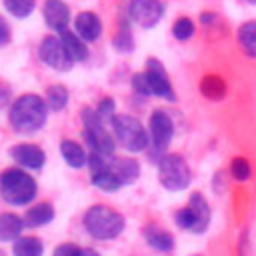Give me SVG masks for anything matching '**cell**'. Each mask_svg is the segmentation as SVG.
I'll use <instances>...</instances> for the list:
<instances>
[{
	"instance_id": "cell-1",
	"label": "cell",
	"mask_w": 256,
	"mask_h": 256,
	"mask_svg": "<svg viewBox=\"0 0 256 256\" xmlns=\"http://www.w3.org/2000/svg\"><path fill=\"white\" fill-rule=\"evenodd\" d=\"M48 110L50 108L42 96L26 92V94H20L12 102L8 110V122L12 130L20 134H32V132H38L46 124Z\"/></svg>"
},
{
	"instance_id": "cell-2",
	"label": "cell",
	"mask_w": 256,
	"mask_h": 256,
	"mask_svg": "<svg viewBox=\"0 0 256 256\" xmlns=\"http://www.w3.org/2000/svg\"><path fill=\"white\" fill-rule=\"evenodd\" d=\"M124 226V216L106 204H94L84 212V228L96 240H114L122 234Z\"/></svg>"
},
{
	"instance_id": "cell-3",
	"label": "cell",
	"mask_w": 256,
	"mask_h": 256,
	"mask_svg": "<svg viewBox=\"0 0 256 256\" xmlns=\"http://www.w3.org/2000/svg\"><path fill=\"white\" fill-rule=\"evenodd\" d=\"M38 194V184L24 168H8L0 174V196L10 206H26Z\"/></svg>"
},
{
	"instance_id": "cell-4",
	"label": "cell",
	"mask_w": 256,
	"mask_h": 256,
	"mask_svg": "<svg viewBox=\"0 0 256 256\" xmlns=\"http://www.w3.org/2000/svg\"><path fill=\"white\" fill-rule=\"evenodd\" d=\"M82 126H84V136L92 152L104 154V156H114L116 150V136L106 128V122L98 114L96 108H82L80 112Z\"/></svg>"
},
{
	"instance_id": "cell-5",
	"label": "cell",
	"mask_w": 256,
	"mask_h": 256,
	"mask_svg": "<svg viewBox=\"0 0 256 256\" xmlns=\"http://www.w3.org/2000/svg\"><path fill=\"white\" fill-rule=\"evenodd\" d=\"M112 132L116 142L126 152H142L150 144V134L142 126V122L128 114H116L112 118Z\"/></svg>"
},
{
	"instance_id": "cell-6",
	"label": "cell",
	"mask_w": 256,
	"mask_h": 256,
	"mask_svg": "<svg viewBox=\"0 0 256 256\" xmlns=\"http://www.w3.org/2000/svg\"><path fill=\"white\" fill-rule=\"evenodd\" d=\"M210 204L204 198V194L200 192H192L188 198V204L182 206L180 210H176L174 214V222L178 224V228L192 232V234H202L206 232L208 224H210Z\"/></svg>"
},
{
	"instance_id": "cell-7",
	"label": "cell",
	"mask_w": 256,
	"mask_h": 256,
	"mask_svg": "<svg viewBox=\"0 0 256 256\" xmlns=\"http://www.w3.org/2000/svg\"><path fill=\"white\" fill-rule=\"evenodd\" d=\"M158 180H160L162 188H166L170 192L186 190L192 180L188 162L180 154H164L158 160Z\"/></svg>"
},
{
	"instance_id": "cell-8",
	"label": "cell",
	"mask_w": 256,
	"mask_h": 256,
	"mask_svg": "<svg viewBox=\"0 0 256 256\" xmlns=\"http://www.w3.org/2000/svg\"><path fill=\"white\" fill-rule=\"evenodd\" d=\"M88 168H90V180L92 186H96L102 192H116L118 188H122L120 178L116 176L112 164H110V156L98 154L90 150L88 156Z\"/></svg>"
},
{
	"instance_id": "cell-9",
	"label": "cell",
	"mask_w": 256,
	"mask_h": 256,
	"mask_svg": "<svg viewBox=\"0 0 256 256\" xmlns=\"http://www.w3.org/2000/svg\"><path fill=\"white\" fill-rule=\"evenodd\" d=\"M38 56H40V60H42L46 66H50V68H54V70H58V72H68V70L76 64V62L70 58L66 46L62 44L60 34L44 36L42 42H40V46H38Z\"/></svg>"
},
{
	"instance_id": "cell-10",
	"label": "cell",
	"mask_w": 256,
	"mask_h": 256,
	"mask_svg": "<svg viewBox=\"0 0 256 256\" xmlns=\"http://www.w3.org/2000/svg\"><path fill=\"white\" fill-rule=\"evenodd\" d=\"M164 12L166 8L162 0H130L128 2L130 20L142 28H154L162 20Z\"/></svg>"
},
{
	"instance_id": "cell-11",
	"label": "cell",
	"mask_w": 256,
	"mask_h": 256,
	"mask_svg": "<svg viewBox=\"0 0 256 256\" xmlns=\"http://www.w3.org/2000/svg\"><path fill=\"white\" fill-rule=\"evenodd\" d=\"M144 74H146V80L150 84L152 96H158V98H164V100H170V102L176 100V94H174L172 82L168 78V72H166L164 64L158 58H148L146 60Z\"/></svg>"
},
{
	"instance_id": "cell-12",
	"label": "cell",
	"mask_w": 256,
	"mask_h": 256,
	"mask_svg": "<svg viewBox=\"0 0 256 256\" xmlns=\"http://www.w3.org/2000/svg\"><path fill=\"white\" fill-rule=\"evenodd\" d=\"M148 134L150 142L156 150H164L174 136V122L164 110H154L148 120Z\"/></svg>"
},
{
	"instance_id": "cell-13",
	"label": "cell",
	"mask_w": 256,
	"mask_h": 256,
	"mask_svg": "<svg viewBox=\"0 0 256 256\" xmlns=\"http://www.w3.org/2000/svg\"><path fill=\"white\" fill-rule=\"evenodd\" d=\"M10 158L20 166V168H26V170H40L46 162V154L44 150L38 146V144H32V142H20V144H14L10 150H8Z\"/></svg>"
},
{
	"instance_id": "cell-14",
	"label": "cell",
	"mask_w": 256,
	"mask_h": 256,
	"mask_svg": "<svg viewBox=\"0 0 256 256\" xmlns=\"http://www.w3.org/2000/svg\"><path fill=\"white\" fill-rule=\"evenodd\" d=\"M42 16H44V22L50 30L62 32V30L68 28L70 8L64 0H46L44 6H42Z\"/></svg>"
},
{
	"instance_id": "cell-15",
	"label": "cell",
	"mask_w": 256,
	"mask_h": 256,
	"mask_svg": "<svg viewBox=\"0 0 256 256\" xmlns=\"http://www.w3.org/2000/svg\"><path fill=\"white\" fill-rule=\"evenodd\" d=\"M74 32L84 40V42H96L102 34V20L98 14L86 10L76 14L74 18Z\"/></svg>"
},
{
	"instance_id": "cell-16",
	"label": "cell",
	"mask_w": 256,
	"mask_h": 256,
	"mask_svg": "<svg viewBox=\"0 0 256 256\" xmlns=\"http://www.w3.org/2000/svg\"><path fill=\"white\" fill-rule=\"evenodd\" d=\"M110 164H112L116 176L120 178L122 186L134 184L140 176V164L132 156H110Z\"/></svg>"
},
{
	"instance_id": "cell-17",
	"label": "cell",
	"mask_w": 256,
	"mask_h": 256,
	"mask_svg": "<svg viewBox=\"0 0 256 256\" xmlns=\"http://www.w3.org/2000/svg\"><path fill=\"white\" fill-rule=\"evenodd\" d=\"M142 236L148 242V246L158 250V252H170L174 248V236L168 230H164V228H160L156 224L144 226L142 228Z\"/></svg>"
},
{
	"instance_id": "cell-18",
	"label": "cell",
	"mask_w": 256,
	"mask_h": 256,
	"mask_svg": "<svg viewBox=\"0 0 256 256\" xmlns=\"http://www.w3.org/2000/svg\"><path fill=\"white\" fill-rule=\"evenodd\" d=\"M56 216L54 212V206L50 202H38L34 206H30L26 212H24V226L26 228H40L48 222H52Z\"/></svg>"
},
{
	"instance_id": "cell-19",
	"label": "cell",
	"mask_w": 256,
	"mask_h": 256,
	"mask_svg": "<svg viewBox=\"0 0 256 256\" xmlns=\"http://www.w3.org/2000/svg\"><path fill=\"white\" fill-rule=\"evenodd\" d=\"M60 156L70 168H84L88 164V152L74 140H60Z\"/></svg>"
},
{
	"instance_id": "cell-20",
	"label": "cell",
	"mask_w": 256,
	"mask_h": 256,
	"mask_svg": "<svg viewBox=\"0 0 256 256\" xmlns=\"http://www.w3.org/2000/svg\"><path fill=\"white\" fill-rule=\"evenodd\" d=\"M24 228V218L14 212L0 214V242H14L20 238Z\"/></svg>"
},
{
	"instance_id": "cell-21",
	"label": "cell",
	"mask_w": 256,
	"mask_h": 256,
	"mask_svg": "<svg viewBox=\"0 0 256 256\" xmlns=\"http://www.w3.org/2000/svg\"><path fill=\"white\" fill-rule=\"evenodd\" d=\"M60 34V38H62V44L66 46V50H68V54H70V58L74 60V62H84V60H88V56H90V52H88V42H84L76 32H70L68 28L66 30H62V32H58Z\"/></svg>"
},
{
	"instance_id": "cell-22",
	"label": "cell",
	"mask_w": 256,
	"mask_h": 256,
	"mask_svg": "<svg viewBox=\"0 0 256 256\" xmlns=\"http://www.w3.org/2000/svg\"><path fill=\"white\" fill-rule=\"evenodd\" d=\"M12 254L14 256H42L44 244L36 236H20L12 242Z\"/></svg>"
},
{
	"instance_id": "cell-23",
	"label": "cell",
	"mask_w": 256,
	"mask_h": 256,
	"mask_svg": "<svg viewBox=\"0 0 256 256\" xmlns=\"http://www.w3.org/2000/svg\"><path fill=\"white\" fill-rule=\"evenodd\" d=\"M238 44L248 58H256V20H248L238 28Z\"/></svg>"
},
{
	"instance_id": "cell-24",
	"label": "cell",
	"mask_w": 256,
	"mask_h": 256,
	"mask_svg": "<svg viewBox=\"0 0 256 256\" xmlns=\"http://www.w3.org/2000/svg\"><path fill=\"white\" fill-rule=\"evenodd\" d=\"M68 98H70L68 88L62 86V84H52V86H48V88H46V94H44V100H46V104H48V108H50L52 112L64 110V108L68 106Z\"/></svg>"
},
{
	"instance_id": "cell-25",
	"label": "cell",
	"mask_w": 256,
	"mask_h": 256,
	"mask_svg": "<svg viewBox=\"0 0 256 256\" xmlns=\"http://www.w3.org/2000/svg\"><path fill=\"white\" fill-rule=\"evenodd\" d=\"M200 92L210 100H220L226 94V82L216 74H206L200 80Z\"/></svg>"
},
{
	"instance_id": "cell-26",
	"label": "cell",
	"mask_w": 256,
	"mask_h": 256,
	"mask_svg": "<svg viewBox=\"0 0 256 256\" xmlns=\"http://www.w3.org/2000/svg\"><path fill=\"white\" fill-rule=\"evenodd\" d=\"M4 8L8 14H12L14 18H28L34 12L36 0H2Z\"/></svg>"
},
{
	"instance_id": "cell-27",
	"label": "cell",
	"mask_w": 256,
	"mask_h": 256,
	"mask_svg": "<svg viewBox=\"0 0 256 256\" xmlns=\"http://www.w3.org/2000/svg\"><path fill=\"white\" fill-rule=\"evenodd\" d=\"M230 176L238 182H244V180H250L252 178V164L248 158L244 156H234L230 160Z\"/></svg>"
},
{
	"instance_id": "cell-28",
	"label": "cell",
	"mask_w": 256,
	"mask_h": 256,
	"mask_svg": "<svg viewBox=\"0 0 256 256\" xmlns=\"http://www.w3.org/2000/svg\"><path fill=\"white\" fill-rule=\"evenodd\" d=\"M112 46L120 52H132L134 50V38H132V32H130V26L126 22L120 24L116 36L112 38Z\"/></svg>"
},
{
	"instance_id": "cell-29",
	"label": "cell",
	"mask_w": 256,
	"mask_h": 256,
	"mask_svg": "<svg viewBox=\"0 0 256 256\" xmlns=\"http://www.w3.org/2000/svg\"><path fill=\"white\" fill-rule=\"evenodd\" d=\"M194 30H196V26H194L192 18H188V16H180V18L172 24V36H174L176 40H180V42L190 40V38L194 36Z\"/></svg>"
},
{
	"instance_id": "cell-30",
	"label": "cell",
	"mask_w": 256,
	"mask_h": 256,
	"mask_svg": "<svg viewBox=\"0 0 256 256\" xmlns=\"http://www.w3.org/2000/svg\"><path fill=\"white\" fill-rule=\"evenodd\" d=\"M96 110H98V114L102 116L104 122H112V118L116 116V102L112 98H102L100 104L96 106Z\"/></svg>"
},
{
	"instance_id": "cell-31",
	"label": "cell",
	"mask_w": 256,
	"mask_h": 256,
	"mask_svg": "<svg viewBox=\"0 0 256 256\" xmlns=\"http://www.w3.org/2000/svg\"><path fill=\"white\" fill-rule=\"evenodd\" d=\"M132 88H134V92L140 94V96H152V90H150V84H148L144 72H138V74L132 76Z\"/></svg>"
},
{
	"instance_id": "cell-32",
	"label": "cell",
	"mask_w": 256,
	"mask_h": 256,
	"mask_svg": "<svg viewBox=\"0 0 256 256\" xmlns=\"http://www.w3.org/2000/svg\"><path fill=\"white\" fill-rule=\"evenodd\" d=\"M52 256H82V248L74 242H62L54 248Z\"/></svg>"
},
{
	"instance_id": "cell-33",
	"label": "cell",
	"mask_w": 256,
	"mask_h": 256,
	"mask_svg": "<svg viewBox=\"0 0 256 256\" xmlns=\"http://www.w3.org/2000/svg\"><path fill=\"white\" fill-rule=\"evenodd\" d=\"M10 36H12L10 26H8V22L0 16V46H6V44L10 42Z\"/></svg>"
},
{
	"instance_id": "cell-34",
	"label": "cell",
	"mask_w": 256,
	"mask_h": 256,
	"mask_svg": "<svg viewBox=\"0 0 256 256\" xmlns=\"http://www.w3.org/2000/svg\"><path fill=\"white\" fill-rule=\"evenodd\" d=\"M216 22H218V16H216L214 12H202V14H200V24L212 26V24H216Z\"/></svg>"
},
{
	"instance_id": "cell-35",
	"label": "cell",
	"mask_w": 256,
	"mask_h": 256,
	"mask_svg": "<svg viewBox=\"0 0 256 256\" xmlns=\"http://www.w3.org/2000/svg\"><path fill=\"white\" fill-rule=\"evenodd\" d=\"M82 256H102V254L96 252L94 248H82Z\"/></svg>"
},
{
	"instance_id": "cell-36",
	"label": "cell",
	"mask_w": 256,
	"mask_h": 256,
	"mask_svg": "<svg viewBox=\"0 0 256 256\" xmlns=\"http://www.w3.org/2000/svg\"><path fill=\"white\" fill-rule=\"evenodd\" d=\"M244 2H248V4H256V0H244Z\"/></svg>"
},
{
	"instance_id": "cell-37",
	"label": "cell",
	"mask_w": 256,
	"mask_h": 256,
	"mask_svg": "<svg viewBox=\"0 0 256 256\" xmlns=\"http://www.w3.org/2000/svg\"><path fill=\"white\" fill-rule=\"evenodd\" d=\"M0 256H6V254H4V252H2V250H0Z\"/></svg>"
}]
</instances>
